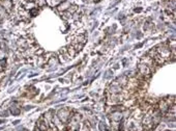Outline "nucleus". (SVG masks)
Returning <instances> with one entry per match:
<instances>
[{"label": "nucleus", "instance_id": "obj_1", "mask_svg": "<svg viewBox=\"0 0 176 131\" xmlns=\"http://www.w3.org/2000/svg\"><path fill=\"white\" fill-rule=\"evenodd\" d=\"M138 70H139V73L141 74L143 77H150L152 70L148 67V66H146L144 64H141V65H139Z\"/></svg>", "mask_w": 176, "mask_h": 131}, {"label": "nucleus", "instance_id": "obj_2", "mask_svg": "<svg viewBox=\"0 0 176 131\" xmlns=\"http://www.w3.org/2000/svg\"><path fill=\"white\" fill-rule=\"evenodd\" d=\"M0 5H1L6 12L9 13L12 11L14 2H12V0H0Z\"/></svg>", "mask_w": 176, "mask_h": 131}, {"label": "nucleus", "instance_id": "obj_3", "mask_svg": "<svg viewBox=\"0 0 176 131\" xmlns=\"http://www.w3.org/2000/svg\"><path fill=\"white\" fill-rule=\"evenodd\" d=\"M70 6H71V2L70 1H67V0H64V1L62 2H60V4L57 6V9L59 12H66L68 8H70Z\"/></svg>", "mask_w": 176, "mask_h": 131}, {"label": "nucleus", "instance_id": "obj_4", "mask_svg": "<svg viewBox=\"0 0 176 131\" xmlns=\"http://www.w3.org/2000/svg\"><path fill=\"white\" fill-rule=\"evenodd\" d=\"M61 0H46V3L48 5L52 6V8H55V6H58L60 4Z\"/></svg>", "mask_w": 176, "mask_h": 131}, {"label": "nucleus", "instance_id": "obj_5", "mask_svg": "<svg viewBox=\"0 0 176 131\" xmlns=\"http://www.w3.org/2000/svg\"><path fill=\"white\" fill-rule=\"evenodd\" d=\"M6 17H7V12L0 5V20H3V19H5Z\"/></svg>", "mask_w": 176, "mask_h": 131}, {"label": "nucleus", "instance_id": "obj_6", "mask_svg": "<svg viewBox=\"0 0 176 131\" xmlns=\"http://www.w3.org/2000/svg\"><path fill=\"white\" fill-rule=\"evenodd\" d=\"M35 4H37L38 8H42V6L46 5L47 3H46V0H37V2H35Z\"/></svg>", "mask_w": 176, "mask_h": 131}, {"label": "nucleus", "instance_id": "obj_7", "mask_svg": "<svg viewBox=\"0 0 176 131\" xmlns=\"http://www.w3.org/2000/svg\"><path fill=\"white\" fill-rule=\"evenodd\" d=\"M93 1H94V2H100V0H93Z\"/></svg>", "mask_w": 176, "mask_h": 131}]
</instances>
